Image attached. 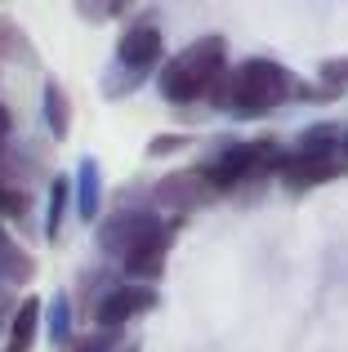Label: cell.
Returning a JSON list of instances; mask_svg holds the SVG:
<instances>
[{
    "label": "cell",
    "mask_w": 348,
    "mask_h": 352,
    "mask_svg": "<svg viewBox=\"0 0 348 352\" xmlns=\"http://www.w3.org/2000/svg\"><path fill=\"white\" fill-rule=\"evenodd\" d=\"M295 94V80H290V72L281 67V63L272 58H246L241 67L224 72L215 85V107H224V112L250 120V116H268L272 107H281L286 98Z\"/></svg>",
    "instance_id": "cell-1"
},
{
    "label": "cell",
    "mask_w": 348,
    "mask_h": 352,
    "mask_svg": "<svg viewBox=\"0 0 348 352\" xmlns=\"http://www.w3.org/2000/svg\"><path fill=\"white\" fill-rule=\"evenodd\" d=\"M228 50H224V36H201L192 41L188 50H179L174 58L161 67V94L170 103H197V98H210L219 85V76L228 72Z\"/></svg>",
    "instance_id": "cell-2"
},
{
    "label": "cell",
    "mask_w": 348,
    "mask_h": 352,
    "mask_svg": "<svg viewBox=\"0 0 348 352\" xmlns=\"http://www.w3.org/2000/svg\"><path fill=\"white\" fill-rule=\"evenodd\" d=\"M281 161H286V152L277 147V138H250V143H228L215 161L201 165V174L215 192H228L250 179H263V174H281Z\"/></svg>",
    "instance_id": "cell-3"
},
{
    "label": "cell",
    "mask_w": 348,
    "mask_h": 352,
    "mask_svg": "<svg viewBox=\"0 0 348 352\" xmlns=\"http://www.w3.org/2000/svg\"><path fill=\"white\" fill-rule=\"evenodd\" d=\"M152 197H157V206L170 210V214H192L197 206H210L219 192L210 188V179L201 170H179V174H166Z\"/></svg>",
    "instance_id": "cell-4"
},
{
    "label": "cell",
    "mask_w": 348,
    "mask_h": 352,
    "mask_svg": "<svg viewBox=\"0 0 348 352\" xmlns=\"http://www.w3.org/2000/svg\"><path fill=\"white\" fill-rule=\"evenodd\" d=\"M161 45H166V36H161L157 23H148V18H139V23L125 27V36L116 41V58H121L125 72H148L161 63Z\"/></svg>",
    "instance_id": "cell-5"
},
{
    "label": "cell",
    "mask_w": 348,
    "mask_h": 352,
    "mask_svg": "<svg viewBox=\"0 0 348 352\" xmlns=\"http://www.w3.org/2000/svg\"><path fill=\"white\" fill-rule=\"evenodd\" d=\"M277 179L290 192H308L326 179H340V152H286Z\"/></svg>",
    "instance_id": "cell-6"
},
{
    "label": "cell",
    "mask_w": 348,
    "mask_h": 352,
    "mask_svg": "<svg viewBox=\"0 0 348 352\" xmlns=\"http://www.w3.org/2000/svg\"><path fill=\"white\" fill-rule=\"evenodd\" d=\"M157 223H161L157 214H143V210H121V214H112L103 228H98V250H103V254H112V258H125Z\"/></svg>",
    "instance_id": "cell-7"
},
{
    "label": "cell",
    "mask_w": 348,
    "mask_h": 352,
    "mask_svg": "<svg viewBox=\"0 0 348 352\" xmlns=\"http://www.w3.org/2000/svg\"><path fill=\"white\" fill-rule=\"evenodd\" d=\"M148 308H157V294L148 285H112L103 294V303L94 308V321H98V330H121L125 321H134Z\"/></svg>",
    "instance_id": "cell-8"
},
{
    "label": "cell",
    "mask_w": 348,
    "mask_h": 352,
    "mask_svg": "<svg viewBox=\"0 0 348 352\" xmlns=\"http://www.w3.org/2000/svg\"><path fill=\"white\" fill-rule=\"evenodd\" d=\"M174 232H179V219H174V223H157L148 236L139 241V245L130 250V254L121 258V263H125V272H130L134 281H157V276H161V267H166V254H170V241H174Z\"/></svg>",
    "instance_id": "cell-9"
},
{
    "label": "cell",
    "mask_w": 348,
    "mask_h": 352,
    "mask_svg": "<svg viewBox=\"0 0 348 352\" xmlns=\"http://www.w3.org/2000/svg\"><path fill=\"white\" fill-rule=\"evenodd\" d=\"M98 206H103V179H98V161L85 156L76 165V214L85 219H98Z\"/></svg>",
    "instance_id": "cell-10"
},
{
    "label": "cell",
    "mask_w": 348,
    "mask_h": 352,
    "mask_svg": "<svg viewBox=\"0 0 348 352\" xmlns=\"http://www.w3.org/2000/svg\"><path fill=\"white\" fill-rule=\"evenodd\" d=\"M36 326H41V303L23 299L14 308V317H9V344H5V352H27L32 339H36Z\"/></svg>",
    "instance_id": "cell-11"
},
{
    "label": "cell",
    "mask_w": 348,
    "mask_h": 352,
    "mask_svg": "<svg viewBox=\"0 0 348 352\" xmlns=\"http://www.w3.org/2000/svg\"><path fill=\"white\" fill-rule=\"evenodd\" d=\"M45 120H50V134L54 138H67V129H72V103H67V94H63V85H45Z\"/></svg>",
    "instance_id": "cell-12"
},
{
    "label": "cell",
    "mask_w": 348,
    "mask_h": 352,
    "mask_svg": "<svg viewBox=\"0 0 348 352\" xmlns=\"http://www.w3.org/2000/svg\"><path fill=\"white\" fill-rule=\"evenodd\" d=\"M67 197H72V183L67 179H54L50 188V214H45V236H58L63 232V219H67Z\"/></svg>",
    "instance_id": "cell-13"
},
{
    "label": "cell",
    "mask_w": 348,
    "mask_h": 352,
    "mask_svg": "<svg viewBox=\"0 0 348 352\" xmlns=\"http://www.w3.org/2000/svg\"><path fill=\"white\" fill-rule=\"evenodd\" d=\"M67 335H72V299L67 294H54V303H50V339L63 348Z\"/></svg>",
    "instance_id": "cell-14"
},
{
    "label": "cell",
    "mask_w": 348,
    "mask_h": 352,
    "mask_svg": "<svg viewBox=\"0 0 348 352\" xmlns=\"http://www.w3.org/2000/svg\"><path fill=\"white\" fill-rule=\"evenodd\" d=\"M295 152H340V129H335V125H313V129H304V138H299Z\"/></svg>",
    "instance_id": "cell-15"
},
{
    "label": "cell",
    "mask_w": 348,
    "mask_h": 352,
    "mask_svg": "<svg viewBox=\"0 0 348 352\" xmlns=\"http://www.w3.org/2000/svg\"><path fill=\"white\" fill-rule=\"evenodd\" d=\"M72 352H116V330H94V335H80Z\"/></svg>",
    "instance_id": "cell-16"
},
{
    "label": "cell",
    "mask_w": 348,
    "mask_h": 352,
    "mask_svg": "<svg viewBox=\"0 0 348 352\" xmlns=\"http://www.w3.org/2000/svg\"><path fill=\"white\" fill-rule=\"evenodd\" d=\"M0 54H23V36H18L14 23L0 18Z\"/></svg>",
    "instance_id": "cell-17"
},
{
    "label": "cell",
    "mask_w": 348,
    "mask_h": 352,
    "mask_svg": "<svg viewBox=\"0 0 348 352\" xmlns=\"http://www.w3.org/2000/svg\"><path fill=\"white\" fill-rule=\"evenodd\" d=\"M174 147H183V138H179V134H161V138H152L148 152H152V156H166V152H174Z\"/></svg>",
    "instance_id": "cell-18"
},
{
    "label": "cell",
    "mask_w": 348,
    "mask_h": 352,
    "mask_svg": "<svg viewBox=\"0 0 348 352\" xmlns=\"http://www.w3.org/2000/svg\"><path fill=\"white\" fill-rule=\"evenodd\" d=\"M14 308H18V303H14V290H9V285H0V330L9 326V317H14Z\"/></svg>",
    "instance_id": "cell-19"
},
{
    "label": "cell",
    "mask_w": 348,
    "mask_h": 352,
    "mask_svg": "<svg viewBox=\"0 0 348 352\" xmlns=\"http://www.w3.org/2000/svg\"><path fill=\"white\" fill-rule=\"evenodd\" d=\"M9 125H14V116H9V107H5V103H0V138H5V134H9Z\"/></svg>",
    "instance_id": "cell-20"
},
{
    "label": "cell",
    "mask_w": 348,
    "mask_h": 352,
    "mask_svg": "<svg viewBox=\"0 0 348 352\" xmlns=\"http://www.w3.org/2000/svg\"><path fill=\"white\" fill-rule=\"evenodd\" d=\"M340 147H344V156H348V134H344V138H340Z\"/></svg>",
    "instance_id": "cell-21"
}]
</instances>
